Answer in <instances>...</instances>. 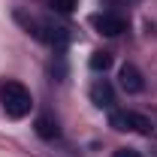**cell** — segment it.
Wrapping results in <instances>:
<instances>
[{
	"label": "cell",
	"instance_id": "9",
	"mask_svg": "<svg viewBox=\"0 0 157 157\" xmlns=\"http://www.w3.org/2000/svg\"><path fill=\"white\" fill-rule=\"evenodd\" d=\"M112 157H142V154H139L136 148H118V151H115Z\"/></svg>",
	"mask_w": 157,
	"mask_h": 157
},
{
	"label": "cell",
	"instance_id": "6",
	"mask_svg": "<svg viewBox=\"0 0 157 157\" xmlns=\"http://www.w3.org/2000/svg\"><path fill=\"white\" fill-rule=\"evenodd\" d=\"M33 127H36V136L39 139H58L60 136V127H58V121H55L52 115H39Z\"/></svg>",
	"mask_w": 157,
	"mask_h": 157
},
{
	"label": "cell",
	"instance_id": "2",
	"mask_svg": "<svg viewBox=\"0 0 157 157\" xmlns=\"http://www.w3.org/2000/svg\"><path fill=\"white\" fill-rule=\"evenodd\" d=\"M109 124L115 127V130H133V133H142V136H151V130H154V124H151V118L139 115V112H112L109 115Z\"/></svg>",
	"mask_w": 157,
	"mask_h": 157
},
{
	"label": "cell",
	"instance_id": "1",
	"mask_svg": "<svg viewBox=\"0 0 157 157\" xmlns=\"http://www.w3.org/2000/svg\"><path fill=\"white\" fill-rule=\"evenodd\" d=\"M0 106H3V112L9 118H24L30 115V109H33V97H30V91L21 85V82H3L0 85Z\"/></svg>",
	"mask_w": 157,
	"mask_h": 157
},
{
	"label": "cell",
	"instance_id": "7",
	"mask_svg": "<svg viewBox=\"0 0 157 157\" xmlns=\"http://www.w3.org/2000/svg\"><path fill=\"white\" fill-rule=\"evenodd\" d=\"M88 63H91V70H97V73L103 70V73H106V70L112 67V55H109V52H94Z\"/></svg>",
	"mask_w": 157,
	"mask_h": 157
},
{
	"label": "cell",
	"instance_id": "8",
	"mask_svg": "<svg viewBox=\"0 0 157 157\" xmlns=\"http://www.w3.org/2000/svg\"><path fill=\"white\" fill-rule=\"evenodd\" d=\"M78 6V0H52V9L60 12V15H73Z\"/></svg>",
	"mask_w": 157,
	"mask_h": 157
},
{
	"label": "cell",
	"instance_id": "5",
	"mask_svg": "<svg viewBox=\"0 0 157 157\" xmlns=\"http://www.w3.org/2000/svg\"><path fill=\"white\" fill-rule=\"evenodd\" d=\"M91 103H94L97 109H109V106L115 103V88H112L106 78H97V82L91 85Z\"/></svg>",
	"mask_w": 157,
	"mask_h": 157
},
{
	"label": "cell",
	"instance_id": "3",
	"mask_svg": "<svg viewBox=\"0 0 157 157\" xmlns=\"http://www.w3.org/2000/svg\"><path fill=\"white\" fill-rule=\"evenodd\" d=\"M91 24L97 27L103 36H118V33L127 30V21L121 18V15H115V12H97V15L91 18Z\"/></svg>",
	"mask_w": 157,
	"mask_h": 157
},
{
	"label": "cell",
	"instance_id": "4",
	"mask_svg": "<svg viewBox=\"0 0 157 157\" xmlns=\"http://www.w3.org/2000/svg\"><path fill=\"white\" fill-rule=\"evenodd\" d=\"M118 85H121L127 94L145 91V78H142V73H139V67H133V63H124V67L118 70Z\"/></svg>",
	"mask_w": 157,
	"mask_h": 157
}]
</instances>
